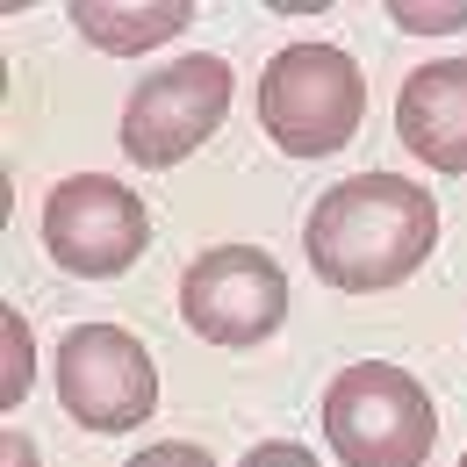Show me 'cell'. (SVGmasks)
<instances>
[{"label":"cell","mask_w":467,"mask_h":467,"mask_svg":"<svg viewBox=\"0 0 467 467\" xmlns=\"http://www.w3.org/2000/svg\"><path fill=\"white\" fill-rule=\"evenodd\" d=\"M439 244V202L424 180L403 173H359L317 194L302 252L309 274L338 295H389L431 259Z\"/></svg>","instance_id":"obj_1"},{"label":"cell","mask_w":467,"mask_h":467,"mask_svg":"<svg viewBox=\"0 0 467 467\" xmlns=\"http://www.w3.org/2000/svg\"><path fill=\"white\" fill-rule=\"evenodd\" d=\"M44 252L72 281H116L151 252V216L130 180L72 173L44 202Z\"/></svg>","instance_id":"obj_6"},{"label":"cell","mask_w":467,"mask_h":467,"mask_svg":"<svg viewBox=\"0 0 467 467\" xmlns=\"http://www.w3.org/2000/svg\"><path fill=\"white\" fill-rule=\"evenodd\" d=\"M122 467H216L202 446H187V439H159V446H144V453H130Z\"/></svg>","instance_id":"obj_12"},{"label":"cell","mask_w":467,"mask_h":467,"mask_svg":"<svg viewBox=\"0 0 467 467\" xmlns=\"http://www.w3.org/2000/svg\"><path fill=\"white\" fill-rule=\"evenodd\" d=\"M461 467H467V453H461Z\"/></svg>","instance_id":"obj_15"},{"label":"cell","mask_w":467,"mask_h":467,"mask_svg":"<svg viewBox=\"0 0 467 467\" xmlns=\"http://www.w3.org/2000/svg\"><path fill=\"white\" fill-rule=\"evenodd\" d=\"M0 346H7V359H0V403L15 410L29 396V381H36V338H29V317L15 302L0 309Z\"/></svg>","instance_id":"obj_10"},{"label":"cell","mask_w":467,"mask_h":467,"mask_svg":"<svg viewBox=\"0 0 467 467\" xmlns=\"http://www.w3.org/2000/svg\"><path fill=\"white\" fill-rule=\"evenodd\" d=\"M367 79L338 44H288L259 72V130L288 159H331L359 137Z\"/></svg>","instance_id":"obj_3"},{"label":"cell","mask_w":467,"mask_h":467,"mask_svg":"<svg viewBox=\"0 0 467 467\" xmlns=\"http://www.w3.org/2000/svg\"><path fill=\"white\" fill-rule=\"evenodd\" d=\"M324 439L346 467H424L439 446V410L396 359H359L324 389Z\"/></svg>","instance_id":"obj_2"},{"label":"cell","mask_w":467,"mask_h":467,"mask_svg":"<svg viewBox=\"0 0 467 467\" xmlns=\"http://www.w3.org/2000/svg\"><path fill=\"white\" fill-rule=\"evenodd\" d=\"M58 403L79 431L116 439L159 410V367L122 324H72L58 338Z\"/></svg>","instance_id":"obj_7"},{"label":"cell","mask_w":467,"mask_h":467,"mask_svg":"<svg viewBox=\"0 0 467 467\" xmlns=\"http://www.w3.org/2000/svg\"><path fill=\"white\" fill-rule=\"evenodd\" d=\"M180 324L223 352H252L288 324V274L266 244H209L180 274Z\"/></svg>","instance_id":"obj_5"},{"label":"cell","mask_w":467,"mask_h":467,"mask_svg":"<svg viewBox=\"0 0 467 467\" xmlns=\"http://www.w3.org/2000/svg\"><path fill=\"white\" fill-rule=\"evenodd\" d=\"M244 467H324L309 446H295V439H259L252 453H244Z\"/></svg>","instance_id":"obj_13"},{"label":"cell","mask_w":467,"mask_h":467,"mask_svg":"<svg viewBox=\"0 0 467 467\" xmlns=\"http://www.w3.org/2000/svg\"><path fill=\"white\" fill-rule=\"evenodd\" d=\"M187 22H194L187 0H72V29L109 58H144L173 44Z\"/></svg>","instance_id":"obj_9"},{"label":"cell","mask_w":467,"mask_h":467,"mask_svg":"<svg viewBox=\"0 0 467 467\" xmlns=\"http://www.w3.org/2000/svg\"><path fill=\"white\" fill-rule=\"evenodd\" d=\"M396 137L431 173H467V58L417 65L396 94Z\"/></svg>","instance_id":"obj_8"},{"label":"cell","mask_w":467,"mask_h":467,"mask_svg":"<svg viewBox=\"0 0 467 467\" xmlns=\"http://www.w3.org/2000/svg\"><path fill=\"white\" fill-rule=\"evenodd\" d=\"M0 467H44V453H36V439L7 424V431H0Z\"/></svg>","instance_id":"obj_14"},{"label":"cell","mask_w":467,"mask_h":467,"mask_svg":"<svg viewBox=\"0 0 467 467\" xmlns=\"http://www.w3.org/2000/svg\"><path fill=\"white\" fill-rule=\"evenodd\" d=\"M389 22L410 36H453L467 29V0H389Z\"/></svg>","instance_id":"obj_11"},{"label":"cell","mask_w":467,"mask_h":467,"mask_svg":"<svg viewBox=\"0 0 467 467\" xmlns=\"http://www.w3.org/2000/svg\"><path fill=\"white\" fill-rule=\"evenodd\" d=\"M231 101H237V72L216 51H187L173 65H151L130 87V109H122V151H130V166L166 173L180 159H194L223 130Z\"/></svg>","instance_id":"obj_4"}]
</instances>
